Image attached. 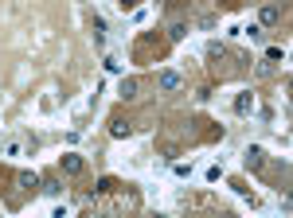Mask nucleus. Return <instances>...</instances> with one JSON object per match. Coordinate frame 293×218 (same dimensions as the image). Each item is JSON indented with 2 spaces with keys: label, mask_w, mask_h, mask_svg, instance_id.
<instances>
[{
  "label": "nucleus",
  "mask_w": 293,
  "mask_h": 218,
  "mask_svg": "<svg viewBox=\"0 0 293 218\" xmlns=\"http://www.w3.org/2000/svg\"><path fill=\"white\" fill-rule=\"evenodd\" d=\"M121 4V12H129V8H137V0H117Z\"/></svg>",
  "instance_id": "11"
},
{
  "label": "nucleus",
  "mask_w": 293,
  "mask_h": 218,
  "mask_svg": "<svg viewBox=\"0 0 293 218\" xmlns=\"http://www.w3.org/2000/svg\"><path fill=\"white\" fill-rule=\"evenodd\" d=\"M157 86H161V90H180V74H176V70H161V74H157Z\"/></svg>",
  "instance_id": "2"
},
{
  "label": "nucleus",
  "mask_w": 293,
  "mask_h": 218,
  "mask_svg": "<svg viewBox=\"0 0 293 218\" xmlns=\"http://www.w3.org/2000/svg\"><path fill=\"white\" fill-rule=\"evenodd\" d=\"M20 187H39V175H35V172H20Z\"/></svg>",
  "instance_id": "5"
},
{
  "label": "nucleus",
  "mask_w": 293,
  "mask_h": 218,
  "mask_svg": "<svg viewBox=\"0 0 293 218\" xmlns=\"http://www.w3.org/2000/svg\"><path fill=\"white\" fill-rule=\"evenodd\" d=\"M247 168H262V148H247Z\"/></svg>",
  "instance_id": "4"
},
{
  "label": "nucleus",
  "mask_w": 293,
  "mask_h": 218,
  "mask_svg": "<svg viewBox=\"0 0 293 218\" xmlns=\"http://www.w3.org/2000/svg\"><path fill=\"white\" fill-rule=\"evenodd\" d=\"M234 113H250V94H242V98L234 102Z\"/></svg>",
  "instance_id": "9"
},
{
  "label": "nucleus",
  "mask_w": 293,
  "mask_h": 218,
  "mask_svg": "<svg viewBox=\"0 0 293 218\" xmlns=\"http://www.w3.org/2000/svg\"><path fill=\"white\" fill-rule=\"evenodd\" d=\"M133 94H137V82H133V78H125V82H121V98H133Z\"/></svg>",
  "instance_id": "8"
},
{
  "label": "nucleus",
  "mask_w": 293,
  "mask_h": 218,
  "mask_svg": "<svg viewBox=\"0 0 293 218\" xmlns=\"http://www.w3.org/2000/svg\"><path fill=\"white\" fill-rule=\"evenodd\" d=\"M278 20H281V12L274 8V4H270V8H262V24H266V28H274Z\"/></svg>",
  "instance_id": "3"
},
{
  "label": "nucleus",
  "mask_w": 293,
  "mask_h": 218,
  "mask_svg": "<svg viewBox=\"0 0 293 218\" xmlns=\"http://www.w3.org/2000/svg\"><path fill=\"white\" fill-rule=\"evenodd\" d=\"M59 168H63L67 175H78L82 168H86V160H82V156H74V152H67V156L59 160Z\"/></svg>",
  "instance_id": "1"
},
{
  "label": "nucleus",
  "mask_w": 293,
  "mask_h": 218,
  "mask_svg": "<svg viewBox=\"0 0 293 218\" xmlns=\"http://www.w3.org/2000/svg\"><path fill=\"white\" fill-rule=\"evenodd\" d=\"M184 35H188V24H172V28H168V39H172V43H180Z\"/></svg>",
  "instance_id": "6"
},
{
  "label": "nucleus",
  "mask_w": 293,
  "mask_h": 218,
  "mask_svg": "<svg viewBox=\"0 0 293 218\" xmlns=\"http://www.w3.org/2000/svg\"><path fill=\"white\" fill-rule=\"evenodd\" d=\"M114 187H117V183L110 179V175H102V179H98V191H102V195H106V191H114Z\"/></svg>",
  "instance_id": "10"
},
{
  "label": "nucleus",
  "mask_w": 293,
  "mask_h": 218,
  "mask_svg": "<svg viewBox=\"0 0 293 218\" xmlns=\"http://www.w3.org/2000/svg\"><path fill=\"white\" fill-rule=\"evenodd\" d=\"M110 132H114V136H129L133 125H129V121H114V125H110Z\"/></svg>",
  "instance_id": "7"
}]
</instances>
